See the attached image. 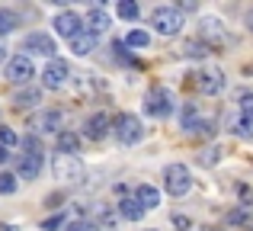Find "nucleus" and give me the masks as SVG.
<instances>
[{
    "label": "nucleus",
    "mask_w": 253,
    "mask_h": 231,
    "mask_svg": "<svg viewBox=\"0 0 253 231\" xmlns=\"http://www.w3.org/2000/svg\"><path fill=\"white\" fill-rule=\"evenodd\" d=\"M112 135L122 148H135V144L144 141V122L135 113H119L116 122H112Z\"/></svg>",
    "instance_id": "obj_1"
},
{
    "label": "nucleus",
    "mask_w": 253,
    "mask_h": 231,
    "mask_svg": "<svg viewBox=\"0 0 253 231\" xmlns=\"http://www.w3.org/2000/svg\"><path fill=\"white\" fill-rule=\"evenodd\" d=\"M51 174H55V180H61V183H84L86 167H84V161L77 154H55L51 157Z\"/></svg>",
    "instance_id": "obj_2"
},
{
    "label": "nucleus",
    "mask_w": 253,
    "mask_h": 231,
    "mask_svg": "<svg viewBox=\"0 0 253 231\" xmlns=\"http://www.w3.org/2000/svg\"><path fill=\"white\" fill-rule=\"evenodd\" d=\"M19 144L26 148V154H19V177L16 180H36L42 174V164H45L42 151H39V141L36 138H23Z\"/></svg>",
    "instance_id": "obj_3"
},
{
    "label": "nucleus",
    "mask_w": 253,
    "mask_h": 231,
    "mask_svg": "<svg viewBox=\"0 0 253 231\" xmlns=\"http://www.w3.org/2000/svg\"><path fill=\"white\" fill-rule=\"evenodd\" d=\"M196 39L202 45H224V42H234V39L228 36V29H224V23L218 16H199V26H196Z\"/></svg>",
    "instance_id": "obj_4"
},
{
    "label": "nucleus",
    "mask_w": 253,
    "mask_h": 231,
    "mask_svg": "<svg viewBox=\"0 0 253 231\" xmlns=\"http://www.w3.org/2000/svg\"><path fill=\"white\" fill-rule=\"evenodd\" d=\"M151 26H154V32H161V36H179V29H183V13H179L176 6H157V10H151Z\"/></svg>",
    "instance_id": "obj_5"
},
{
    "label": "nucleus",
    "mask_w": 253,
    "mask_h": 231,
    "mask_svg": "<svg viewBox=\"0 0 253 231\" xmlns=\"http://www.w3.org/2000/svg\"><path fill=\"white\" fill-rule=\"evenodd\" d=\"M164 186H167V193L170 196H186L192 189V174H189V167L186 164H170L167 170H164Z\"/></svg>",
    "instance_id": "obj_6"
},
{
    "label": "nucleus",
    "mask_w": 253,
    "mask_h": 231,
    "mask_svg": "<svg viewBox=\"0 0 253 231\" xmlns=\"http://www.w3.org/2000/svg\"><path fill=\"white\" fill-rule=\"evenodd\" d=\"M173 106H176V100H173V90H167V87H154L144 96V113L154 119H167L173 113Z\"/></svg>",
    "instance_id": "obj_7"
},
{
    "label": "nucleus",
    "mask_w": 253,
    "mask_h": 231,
    "mask_svg": "<svg viewBox=\"0 0 253 231\" xmlns=\"http://www.w3.org/2000/svg\"><path fill=\"white\" fill-rule=\"evenodd\" d=\"M51 26H55V32H58L61 39H68V42H71V39H77V36L86 29V26H84V16H81L77 10H61V13L55 16V23H51Z\"/></svg>",
    "instance_id": "obj_8"
},
{
    "label": "nucleus",
    "mask_w": 253,
    "mask_h": 231,
    "mask_svg": "<svg viewBox=\"0 0 253 231\" xmlns=\"http://www.w3.org/2000/svg\"><path fill=\"white\" fill-rule=\"evenodd\" d=\"M32 77H36V64H32L29 55H13L10 61H6V81L10 84H29Z\"/></svg>",
    "instance_id": "obj_9"
},
{
    "label": "nucleus",
    "mask_w": 253,
    "mask_h": 231,
    "mask_svg": "<svg viewBox=\"0 0 253 231\" xmlns=\"http://www.w3.org/2000/svg\"><path fill=\"white\" fill-rule=\"evenodd\" d=\"M196 87H199V93H205V96H218L224 90V71L215 68V64L202 68L199 77H196Z\"/></svg>",
    "instance_id": "obj_10"
},
{
    "label": "nucleus",
    "mask_w": 253,
    "mask_h": 231,
    "mask_svg": "<svg viewBox=\"0 0 253 231\" xmlns=\"http://www.w3.org/2000/svg\"><path fill=\"white\" fill-rule=\"evenodd\" d=\"M68 77H71V68H68V61H61V58H51V61L42 68L45 90H61L64 84H68Z\"/></svg>",
    "instance_id": "obj_11"
},
{
    "label": "nucleus",
    "mask_w": 253,
    "mask_h": 231,
    "mask_svg": "<svg viewBox=\"0 0 253 231\" xmlns=\"http://www.w3.org/2000/svg\"><path fill=\"white\" fill-rule=\"evenodd\" d=\"M64 122H68V113H64V109H45V113L29 119V129H36V132H64Z\"/></svg>",
    "instance_id": "obj_12"
},
{
    "label": "nucleus",
    "mask_w": 253,
    "mask_h": 231,
    "mask_svg": "<svg viewBox=\"0 0 253 231\" xmlns=\"http://www.w3.org/2000/svg\"><path fill=\"white\" fill-rule=\"evenodd\" d=\"M42 55V58H55V51H58V45H55V39L51 36H45V32H32V36H26V42H23V55Z\"/></svg>",
    "instance_id": "obj_13"
},
{
    "label": "nucleus",
    "mask_w": 253,
    "mask_h": 231,
    "mask_svg": "<svg viewBox=\"0 0 253 231\" xmlns=\"http://www.w3.org/2000/svg\"><path fill=\"white\" fill-rule=\"evenodd\" d=\"M109 132H112V122H109V116H106V113H93V116H86V122H84V135L90 138V141H103Z\"/></svg>",
    "instance_id": "obj_14"
},
{
    "label": "nucleus",
    "mask_w": 253,
    "mask_h": 231,
    "mask_svg": "<svg viewBox=\"0 0 253 231\" xmlns=\"http://www.w3.org/2000/svg\"><path fill=\"white\" fill-rule=\"evenodd\" d=\"M84 23H86V32L99 36L103 29H109V13L96 3V6H90V10H86V19H84Z\"/></svg>",
    "instance_id": "obj_15"
},
{
    "label": "nucleus",
    "mask_w": 253,
    "mask_h": 231,
    "mask_svg": "<svg viewBox=\"0 0 253 231\" xmlns=\"http://www.w3.org/2000/svg\"><path fill=\"white\" fill-rule=\"evenodd\" d=\"M96 87H99V81L93 74H71V93L74 96H90V93H96Z\"/></svg>",
    "instance_id": "obj_16"
},
{
    "label": "nucleus",
    "mask_w": 253,
    "mask_h": 231,
    "mask_svg": "<svg viewBox=\"0 0 253 231\" xmlns=\"http://www.w3.org/2000/svg\"><path fill=\"white\" fill-rule=\"evenodd\" d=\"M135 202L141 209H157V206H161V189L151 186V183H141V186L135 189Z\"/></svg>",
    "instance_id": "obj_17"
},
{
    "label": "nucleus",
    "mask_w": 253,
    "mask_h": 231,
    "mask_svg": "<svg viewBox=\"0 0 253 231\" xmlns=\"http://www.w3.org/2000/svg\"><path fill=\"white\" fill-rule=\"evenodd\" d=\"M96 39L99 36H93V32H81L77 39H71V55H77V58H86L90 51H96Z\"/></svg>",
    "instance_id": "obj_18"
},
{
    "label": "nucleus",
    "mask_w": 253,
    "mask_h": 231,
    "mask_svg": "<svg viewBox=\"0 0 253 231\" xmlns=\"http://www.w3.org/2000/svg\"><path fill=\"white\" fill-rule=\"evenodd\" d=\"M116 212L122 215L125 222H141V215H144V209L135 202V196H122L119 199V206H116Z\"/></svg>",
    "instance_id": "obj_19"
},
{
    "label": "nucleus",
    "mask_w": 253,
    "mask_h": 231,
    "mask_svg": "<svg viewBox=\"0 0 253 231\" xmlns=\"http://www.w3.org/2000/svg\"><path fill=\"white\" fill-rule=\"evenodd\" d=\"M39 100H42V90L39 87H23V90H16V96H13V106L16 109H32Z\"/></svg>",
    "instance_id": "obj_20"
},
{
    "label": "nucleus",
    "mask_w": 253,
    "mask_h": 231,
    "mask_svg": "<svg viewBox=\"0 0 253 231\" xmlns=\"http://www.w3.org/2000/svg\"><path fill=\"white\" fill-rule=\"evenodd\" d=\"M93 225H96L99 231H116L119 215H116V212H109L106 206H96V209H93Z\"/></svg>",
    "instance_id": "obj_21"
},
{
    "label": "nucleus",
    "mask_w": 253,
    "mask_h": 231,
    "mask_svg": "<svg viewBox=\"0 0 253 231\" xmlns=\"http://www.w3.org/2000/svg\"><path fill=\"white\" fill-rule=\"evenodd\" d=\"M77 151H81V135L58 132V154H77Z\"/></svg>",
    "instance_id": "obj_22"
},
{
    "label": "nucleus",
    "mask_w": 253,
    "mask_h": 231,
    "mask_svg": "<svg viewBox=\"0 0 253 231\" xmlns=\"http://www.w3.org/2000/svg\"><path fill=\"white\" fill-rule=\"evenodd\" d=\"M228 225H244V228H253V215H250V206L231 209V212H228Z\"/></svg>",
    "instance_id": "obj_23"
},
{
    "label": "nucleus",
    "mask_w": 253,
    "mask_h": 231,
    "mask_svg": "<svg viewBox=\"0 0 253 231\" xmlns=\"http://www.w3.org/2000/svg\"><path fill=\"white\" fill-rule=\"evenodd\" d=\"M125 45H128V48H148V45H151V32L131 29L128 36H125Z\"/></svg>",
    "instance_id": "obj_24"
},
{
    "label": "nucleus",
    "mask_w": 253,
    "mask_h": 231,
    "mask_svg": "<svg viewBox=\"0 0 253 231\" xmlns=\"http://www.w3.org/2000/svg\"><path fill=\"white\" fill-rule=\"evenodd\" d=\"M16 26H19V16L13 10H3V6H0V36H10Z\"/></svg>",
    "instance_id": "obj_25"
},
{
    "label": "nucleus",
    "mask_w": 253,
    "mask_h": 231,
    "mask_svg": "<svg viewBox=\"0 0 253 231\" xmlns=\"http://www.w3.org/2000/svg\"><path fill=\"white\" fill-rule=\"evenodd\" d=\"M116 13H119V19H138V16H141V10H138L135 0H119Z\"/></svg>",
    "instance_id": "obj_26"
},
{
    "label": "nucleus",
    "mask_w": 253,
    "mask_h": 231,
    "mask_svg": "<svg viewBox=\"0 0 253 231\" xmlns=\"http://www.w3.org/2000/svg\"><path fill=\"white\" fill-rule=\"evenodd\" d=\"M183 55L186 58H205V55H209V45H202L199 39H192V42L183 45Z\"/></svg>",
    "instance_id": "obj_27"
},
{
    "label": "nucleus",
    "mask_w": 253,
    "mask_h": 231,
    "mask_svg": "<svg viewBox=\"0 0 253 231\" xmlns=\"http://www.w3.org/2000/svg\"><path fill=\"white\" fill-rule=\"evenodd\" d=\"M64 225H68V215L58 212V215H51V219L42 222V231H58V228H64Z\"/></svg>",
    "instance_id": "obj_28"
},
{
    "label": "nucleus",
    "mask_w": 253,
    "mask_h": 231,
    "mask_svg": "<svg viewBox=\"0 0 253 231\" xmlns=\"http://www.w3.org/2000/svg\"><path fill=\"white\" fill-rule=\"evenodd\" d=\"M199 122V113H196V106H192V103H186L183 106V129L186 132H192V125Z\"/></svg>",
    "instance_id": "obj_29"
},
{
    "label": "nucleus",
    "mask_w": 253,
    "mask_h": 231,
    "mask_svg": "<svg viewBox=\"0 0 253 231\" xmlns=\"http://www.w3.org/2000/svg\"><path fill=\"white\" fill-rule=\"evenodd\" d=\"M234 135L250 138V135H253V122H250V119H244V116H237V119H234Z\"/></svg>",
    "instance_id": "obj_30"
},
{
    "label": "nucleus",
    "mask_w": 253,
    "mask_h": 231,
    "mask_svg": "<svg viewBox=\"0 0 253 231\" xmlns=\"http://www.w3.org/2000/svg\"><path fill=\"white\" fill-rule=\"evenodd\" d=\"M13 193H16V177L0 174V196H13Z\"/></svg>",
    "instance_id": "obj_31"
},
{
    "label": "nucleus",
    "mask_w": 253,
    "mask_h": 231,
    "mask_svg": "<svg viewBox=\"0 0 253 231\" xmlns=\"http://www.w3.org/2000/svg\"><path fill=\"white\" fill-rule=\"evenodd\" d=\"M13 144H19V135L6 125H0V148H13Z\"/></svg>",
    "instance_id": "obj_32"
},
{
    "label": "nucleus",
    "mask_w": 253,
    "mask_h": 231,
    "mask_svg": "<svg viewBox=\"0 0 253 231\" xmlns=\"http://www.w3.org/2000/svg\"><path fill=\"white\" fill-rule=\"evenodd\" d=\"M64 231H99V228L93 225V222H86V219H77V222H68Z\"/></svg>",
    "instance_id": "obj_33"
},
{
    "label": "nucleus",
    "mask_w": 253,
    "mask_h": 231,
    "mask_svg": "<svg viewBox=\"0 0 253 231\" xmlns=\"http://www.w3.org/2000/svg\"><path fill=\"white\" fill-rule=\"evenodd\" d=\"M241 116L253 122V93H241Z\"/></svg>",
    "instance_id": "obj_34"
},
{
    "label": "nucleus",
    "mask_w": 253,
    "mask_h": 231,
    "mask_svg": "<svg viewBox=\"0 0 253 231\" xmlns=\"http://www.w3.org/2000/svg\"><path fill=\"white\" fill-rule=\"evenodd\" d=\"M192 135H205V138H209V135H215V129H211L209 119H199V122L192 125Z\"/></svg>",
    "instance_id": "obj_35"
},
{
    "label": "nucleus",
    "mask_w": 253,
    "mask_h": 231,
    "mask_svg": "<svg viewBox=\"0 0 253 231\" xmlns=\"http://www.w3.org/2000/svg\"><path fill=\"white\" fill-rule=\"evenodd\" d=\"M189 225L192 222L186 219V215H176V219H173V228H179V231H189Z\"/></svg>",
    "instance_id": "obj_36"
},
{
    "label": "nucleus",
    "mask_w": 253,
    "mask_h": 231,
    "mask_svg": "<svg viewBox=\"0 0 253 231\" xmlns=\"http://www.w3.org/2000/svg\"><path fill=\"white\" fill-rule=\"evenodd\" d=\"M218 161V148H209L205 151V164H215Z\"/></svg>",
    "instance_id": "obj_37"
},
{
    "label": "nucleus",
    "mask_w": 253,
    "mask_h": 231,
    "mask_svg": "<svg viewBox=\"0 0 253 231\" xmlns=\"http://www.w3.org/2000/svg\"><path fill=\"white\" fill-rule=\"evenodd\" d=\"M237 193H241V199H244V202H247V199H250V189H247V186H244V183H241V186H237Z\"/></svg>",
    "instance_id": "obj_38"
},
{
    "label": "nucleus",
    "mask_w": 253,
    "mask_h": 231,
    "mask_svg": "<svg viewBox=\"0 0 253 231\" xmlns=\"http://www.w3.org/2000/svg\"><path fill=\"white\" fill-rule=\"evenodd\" d=\"M10 161V148H0V164H6Z\"/></svg>",
    "instance_id": "obj_39"
},
{
    "label": "nucleus",
    "mask_w": 253,
    "mask_h": 231,
    "mask_svg": "<svg viewBox=\"0 0 253 231\" xmlns=\"http://www.w3.org/2000/svg\"><path fill=\"white\" fill-rule=\"evenodd\" d=\"M247 26H250V32H253V10L247 13Z\"/></svg>",
    "instance_id": "obj_40"
},
{
    "label": "nucleus",
    "mask_w": 253,
    "mask_h": 231,
    "mask_svg": "<svg viewBox=\"0 0 253 231\" xmlns=\"http://www.w3.org/2000/svg\"><path fill=\"white\" fill-rule=\"evenodd\" d=\"M196 231H218V228H211V225H202V228H196Z\"/></svg>",
    "instance_id": "obj_41"
},
{
    "label": "nucleus",
    "mask_w": 253,
    "mask_h": 231,
    "mask_svg": "<svg viewBox=\"0 0 253 231\" xmlns=\"http://www.w3.org/2000/svg\"><path fill=\"white\" fill-rule=\"evenodd\" d=\"M0 61H3V48H0Z\"/></svg>",
    "instance_id": "obj_42"
},
{
    "label": "nucleus",
    "mask_w": 253,
    "mask_h": 231,
    "mask_svg": "<svg viewBox=\"0 0 253 231\" xmlns=\"http://www.w3.org/2000/svg\"><path fill=\"white\" fill-rule=\"evenodd\" d=\"M148 231H154V228H148Z\"/></svg>",
    "instance_id": "obj_43"
}]
</instances>
